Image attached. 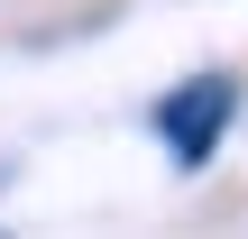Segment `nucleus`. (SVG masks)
Here are the masks:
<instances>
[{
    "label": "nucleus",
    "instance_id": "nucleus-1",
    "mask_svg": "<svg viewBox=\"0 0 248 239\" xmlns=\"http://www.w3.org/2000/svg\"><path fill=\"white\" fill-rule=\"evenodd\" d=\"M230 111H239V83H230V74H193L184 92H166V101H156V138H166V157H175V166H202V157L221 147Z\"/></svg>",
    "mask_w": 248,
    "mask_h": 239
}]
</instances>
